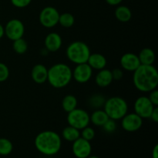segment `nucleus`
I'll return each instance as SVG.
<instances>
[{"mask_svg":"<svg viewBox=\"0 0 158 158\" xmlns=\"http://www.w3.org/2000/svg\"><path fill=\"white\" fill-rule=\"evenodd\" d=\"M103 110L110 119L119 120L127 114L128 104L122 97H112L106 100L103 105Z\"/></svg>","mask_w":158,"mask_h":158,"instance_id":"obj_4","label":"nucleus"},{"mask_svg":"<svg viewBox=\"0 0 158 158\" xmlns=\"http://www.w3.org/2000/svg\"><path fill=\"white\" fill-rule=\"evenodd\" d=\"M93 76V69L86 63L77 64L73 70V79L79 83H86Z\"/></svg>","mask_w":158,"mask_h":158,"instance_id":"obj_12","label":"nucleus"},{"mask_svg":"<svg viewBox=\"0 0 158 158\" xmlns=\"http://www.w3.org/2000/svg\"><path fill=\"white\" fill-rule=\"evenodd\" d=\"M45 48L48 51L55 52L61 48L63 44V40L60 34L57 32H50L46 36L44 40Z\"/></svg>","mask_w":158,"mask_h":158,"instance_id":"obj_14","label":"nucleus"},{"mask_svg":"<svg viewBox=\"0 0 158 158\" xmlns=\"http://www.w3.org/2000/svg\"><path fill=\"white\" fill-rule=\"evenodd\" d=\"M62 136H63V139L66 140V141L73 142L76 140H77L79 137H80V132L78 129L69 125L63 130Z\"/></svg>","mask_w":158,"mask_h":158,"instance_id":"obj_22","label":"nucleus"},{"mask_svg":"<svg viewBox=\"0 0 158 158\" xmlns=\"http://www.w3.org/2000/svg\"><path fill=\"white\" fill-rule=\"evenodd\" d=\"M149 100H151V103L154 104V106H158V90L157 89L150 92V95L148 97Z\"/></svg>","mask_w":158,"mask_h":158,"instance_id":"obj_31","label":"nucleus"},{"mask_svg":"<svg viewBox=\"0 0 158 158\" xmlns=\"http://www.w3.org/2000/svg\"><path fill=\"white\" fill-rule=\"evenodd\" d=\"M112 73L110 70L106 69H103L99 70L95 77V82L97 85L100 87H107L113 82Z\"/></svg>","mask_w":158,"mask_h":158,"instance_id":"obj_17","label":"nucleus"},{"mask_svg":"<svg viewBox=\"0 0 158 158\" xmlns=\"http://www.w3.org/2000/svg\"><path fill=\"white\" fill-rule=\"evenodd\" d=\"M137 56L141 65H153L155 61V53L151 48H143Z\"/></svg>","mask_w":158,"mask_h":158,"instance_id":"obj_19","label":"nucleus"},{"mask_svg":"<svg viewBox=\"0 0 158 158\" xmlns=\"http://www.w3.org/2000/svg\"><path fill=\"white\" fill-rule=\"evenodd\" d=\"M74 23H75V18L69 12H64L60 15L58 24H60L63 27L70 28L73 26Z\"/></svg>","mask_w":158,"mask_h":158,"instance_id":"obj_23","label":"nucleus"},{"mask_svg":"<svg viewBox=\"0 0 158 158\" xmlns=\"http://www.w3.org/2000/svg\"><path fill=\"white\" fill-rule=\"evenodd\" d=\"M154 107L155 106L151 103L148 97L142 96L138 97L134 103V113L142 119H148Z\"/></svg>","mask_w":158,"mask_h":158,"instance_id":"obj_9","label":"nucleus"},{"mask_svg":"<svg viewBox=\"0 0 158 158\" xmlns=\"http://www.w3.org/2000/svg\"><path fill=\"white\" fill-rule=\"evenodd\" d=\"M90 53V49L88 45L82 41L73 42L67 46L66 50L68 60L77 65L87 63Z\"/></svg>","mask_w":158,"mask_h":158,"instance_id":"obj_5","label":"nucleus"},{"mask_svg":"<svg viewBox=\"0 0 158 158\" xmlns=\"http://www.w3.org/2000/svg\"><path fill=\"white\" fill-rule=\"evenodd\" d=\"M68 124L71 127L81 131L86 127L89 126L90 123L89 114L86 110L80 108H76L73 110L68 113L67 118Z\"/></svg>","mask_w":158,"mask_h":158,"instance_id":"obj_6","label":"nucleus"},{"mask_svg":"<svg viewBox=\"0 0 158 158\" xmlns=\"http://www.w3.org/2000/svg\"><path fill=\"white\" fill-rule=\"evenodd\" d=\"M5 35L12 41L23 38L25 33V26L23 22L17 19H12L6 23L4 27Z\"/></svg>","mask_w":158,"mask_h":158,"instance_id":"obj_8","label":"nucleus"},{"mask_svg":"<svg viewBox=\"0 0 158 158\" xmlns=\"http://www.w3.org/2000/svg\"><path fill=\"white\" fill-rule=\"evenodd\" d=\"M9 77V69L5 63H0V83L6 81Z\"/></svg>","mask_w":158,"mask_h":158,"instance_id":"obj_28","label":"nucleus"},{"mask_svg":"<svg viewBox=\"0 0 158 158\" xmlns=\"http://www.w3.org/2000/svg\"><path fill=\"white\" fill-rule=\"evenodd\" d=\"M103 130L106 131V133H114V131L117 129V123H116V120H112V119H109L106 123H104V125L103 126Z\"/></svg>","mask_w":158,"mask_h":158,"instance_id":"obj_29","label":"nucleus"},{"mask_svg":"<svg viewBox=\"0 0 158 158\" xmlns=\"http://www.w3.org/2000/svg\"><path fill=\"white\" fill-rule=\"evenodd\" d=\"M106 2L108 5H110V6H114L120 5V3L123 2V0H106Z\"/></svg>","mask_w":158,"mask_h":158,"instance_id":"obj_34","label":"nucleus"},{"mask_svg":"<svg viewBox=\"0 0 158 158\" xmlns=\"http://www.w3.org/2000/svg\"><path fill=\"white\" fill-rule=\"evenodd\" d=\"M133 82L136 89L143 93H150L157 89L158 73L154 65H140L134 72Z\"/></svg>","mask_w":158,"mask_h":158,"instance_id":"obj_1","label":"nucleus"},{"mask_svg":"<svg viewBox=\"0 0 158 158\" xmlns=\"http://www.w3.org/2000/svg\"><path fill=\"white\" fill-rule=\"evenodd\" d=\"M150 119L153 120L154 123H157L158 122V107L157 106H155L153 110L152 113L151 114V117H150Z\"/></svg>","mask_w":158,"mask_h":158,"instance_id":"obj_33","label":"nucleus"},{"mask_svg":"<svg viewBox=\"0 0 158 158\" xmlns=\"http://www.w3.org/2000/svg\"><path fill=\"white\" fill-rule=\"evenodd\" d=\"M143 119L135 113L127 114L121 119V126L127 132H136L141 128Z\"/></svg>","mask_w":158,"mask_h":158,"instance_id":"obj_10","label":"nucleus"},{"mask_svg":"<svg viewBox=\"0 0 158 158\" xmlns=\"http://www.w3.org/2000/svg\"><path fill=\"white\" fill-rule=\"evenodd\" d=\"M87 158H100V157H97V156H95V155H90V156H89Z\"/></svg>","mask_w":158,"mask_h":158,"instance_id":"obj_37","label":"nucleus"},{"mask_svg":"<svg viewBox=\"0 0 158 158\" xmlns=\"http://www.w3.org/2000/svg\"><path fill=\"white\" fill-rule=\"evenodd\" d=\"M5 35V29H4V27H3L2 25L0 23V39L2 38L3 36H4Z\"/></svg>","mask_w":158,"mask_h":158,"instance_id":"obj_36","label":"nucleus"},{"mask_svg":"<svg viewBox=\"0 0 158 158\" xmlns=\"http://www.w3.org/2000/svg\"><path fill=\"white\" fill-rule=\"evenodd\" d=\"M72 151L73 155L77 158H87L91 155L92 146L90 141L79 137L77 140L73 142Z\"/></svg>","mask_w":158,"mask_h":158,"instance_id":"obj_11","label":"nucleus"},{"mask_svg":"<svg viewBox=\"0 0 158 158\" xmlns=\"http://www.w3.org/2000/svg\"><path fill=\"white\" fill-rule=\"evenodd\" d=\"M81 131H82L81 133H80V137H81L82 138L85 139V140H88V141H91V140H94V137H95V131H94L92 127H86L83 128Z\"/></svg>","mask_w":158,"mask_h":158,"instance_id":"obj_27","label":"nucleus"},{"mask_svg":"<svg viewBox=\"0 0 158 158\" xmlns=\"http://www.w3.org/2000/svg\"><path fill=\"white\" fill-rule=\"evenodd\" d=\"M10 1L11 3H12L15 7L23 9V8L27 7V6L31 3L32 0H10Z\"/></svg>","mask_w":158,"mask_h":158,"instance_id":"obj_30","label":"nucleus"},{"mask_svg":"<svg viewBox=\"0 0 158 158\" xmlns=\"http://www.w3.org/2000/svg\"><path fill=\"white\" fill-rule=\"evenodd\" d=\"M111 73H112V77L114 80H120L123 77V71L119 68L114 69V70L111 71Z\"/></svg>","mask_w":158,"mask_h":158,"instance_id":"obj_32","label":"nucleus"},{"mask_svg":"<svg viewBox=\"0 0 158 158\" xmlns=\"http://www.w3.org/2000/svg\"><path fill=\"white\" fill-rule=\"evenodd\" d=\"M48 69L43 64H36L31 71L32 80L38 84H43L47 81Z\"/></svg>","mask_w":158,"mask_h":158,"instance_id":"obj_15","label":"nucleus"},{"mask_svg":"<svg viewBox=\"0 0 158 158\" xmlns=\"http://www.w3.org/2000/svg\"><path fill=\"white\" fill-rule=\"evenodd\" d=\"M89 119H90L91 123L95 126L103 127L110 118L104 111V110L97 109L95 111H94L93 114L89 116Z\"/></svg>","mask_w":158,"mask_h":158,"instance_id":"obj_18","label":"nucleus"},{"mask_svg":"<svg viewBox=\"0 0 158 158\" xmlns=\"http://www.w3.org/2000/svg\"><path fill=\"white\" fill-rule=\"evenodd\" d=\"M120 65L123 69L129 72H134L140 66V62L138 56L132 52H127L120 58Z\"/></svg>","mask_w":158,"mask_h":158,"instance_id":"obj_13","label":"nucleus"},{"mask_svg":"<svg viewBox=\"0 0 158 158\" xmlns=\"http://www.w3.org/2000/svg\"><path fill=\"white\" fill-rule=\"evenodd\" d=\"M60 15V12L56 8L46 6L40 12L39 20L43 27L50 29L58 24Z\"/></svg>","mask_w":158,"mask_h":158,"instance_id":"obj_7","label":"nucleus"},{"mask_svg":"<svg viewBox=\"0 0 158 158\" xmlns=\"http://www.w3.org/2000/svg\"><path fill=\"white\" fill-rule=\"evenodd\" d=\"M12 42H13V43H12V48H13V50L17 54L23 55V54L26 53L27 52L28 43L26 42V40L23 39V37Z\"/></svg>","mask_w":158,"mask_h":158,"instance_id":"obj_24","label":"nucleus"},{"mask_svg":"<svg viewBox=\"0 0 158 158\" xmlns=\"http://www.w3.org/2000/svg\"><path fill=\"white\" fill-rule=\"evenodd\" d=\"M77 103L78 102H77V97L72 94H69L63 97L62 100V107L63 110L68 114L77 108Z\"/></svg>","mask_w":158,"mask_h":158,"instance_id":"obj_21","label":"nucleus"},{"mask_svg":"<svg viewBox=\"0 0 158 158\" xmlns=\"http://www.w3.org/2000/svg\"><path fill=\"white\" fill-rule=\"evenodd\" d=\"M106 59L103 54L100 53H90L87 60V64L96 70H100L106 67Z\"/></svg>","mask_w":158,"mask_h":158,"instance_id":"obj_16","label":"nucleus"},{"mask_svg":"<svg viewBox=\"0 0 158 158\" xmlns=\"http://www.w3.org/2000/svg\"><path fill=\"white\" fill-rule=\"evenodd\" d=\"M72 79V69L65 63H56L48 69L47 81L56 89L66 87Z\"/></svg>","mask_w":158,"mask_h":158,"instance_id":"obj_3","label":"nucleus"},{"mask_svg":"<svg viewBox=\"0 0 158 158\" xmlns=\"http://www.w3.org/2000/svg\"><path fill=\"white\" fill-rule=\"evenodd\" d=\"M115 17L121 23H127L131 19L132 12L127 6H119L115 10Z\"/></svg>","mask_w":158,"mask_h":158,"instance_id":"obj_20","label":"nucleus"},{"mask_svg":"<svg viewBox=\"0 0 158 158\" xmlns=\"http://www.w3.org/2000/svg\"><path fill=\"white\" fill-rule=\"evenodd\" d=\"M13 144L7 138L2 137L0 138V155L7 156L12 152Z\"/></svg>","mask_w":158,"mask_h":158,"instance_id":"obj_25","label":"nucleus"},{"mask_svg":"<svg viewBox=\"0 0 158 158\" xmlns=\"http://www.w3.org/2000/svg\"><path fill=\"white\" fill-rule=\"evenodd\" d=\"M34 143L40 154L46 156H53L60 152L62 140L60 136L55 131H45L37 134Z\"/></svg>","mask_w":158,"mask_h":158,"instance_id":"obj_2","label":"nucleus"},{"mask_svg":"<svg viewBox=\"0 0 158 158\" xmlns=\"http://www.w3.org/2000/svg\"><path fill=\"white\" fill-rule=\"evenodd\" d=\"M152 158H158V145L156 144L152 150Z\"/></svg>","mask_w":158,"mask_h":158,"instance_id":"obj_35","label":"nucleus"},{"mask_svg":"<svg viewBox=\"0 0 158 158\" xmlns=\"http://www.w3.org/2000/svg\"><path fill=\"white\" fill-rule=\"evenodd\" d=\"M105 100L104 97L100 94H94L89 98V106L95 109H100V107L103 106L104 105Z\"/></svg>","mask_w":158,"mask_h":158,"instance_id":"obj_26","label":"nucleus"}]
</instances>
